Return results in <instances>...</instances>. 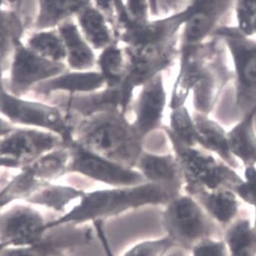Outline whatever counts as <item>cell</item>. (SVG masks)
<instances>
[{
    "mask_svg": "<svg viewBox=\"0 0 256 256\" xmlns=\"http://www.w3.org/2000/svg\"><path fill=\"white\" fill-rule=\"evenodd\" d=\"M180 194L168 186L149 182L134 186L86 191L65 214L48 222L46 229L48 231L66 224L98 223L143 208L165 206Z\"/></svg>",
    "mask_w": 256,
    "mask_h": 256,
    "instance_id": "obj_1",
    "label": "cell"
},
{
    "mask_svg": "<svg viewBox=\"0 0 256 256\" xmlns=\"http://www.w3.org/2000/svg\"><path fill=\"white\" fill-rule=\"evenodd\" d=\"M72 138L86 150L131 169L143 152L142 137L119 108L77 120Z\"/></svg>",
    "mask_w": 256,
    "mask_h": 256,
    "instance_id": "obj_2",
    "label": "cell"
},
{
    "mask_svg": "<svg viewBox=\"0 0 256 256\" xmlns=\"http://www.w3.org/2000/svg\"><path fill=\"white\" fill-rule=\"evenodd\" d=\"M164 128L169 136L174 155L180 166L186 194L192 196L198 192L220 188L234 191L236 186L244 182L235 169L222 159L216 158L200 146L182 144Z\"/></svg>",
    "mask_w": 256,
    "mask_h": 256,
    "instance_id": "obj_3",
    "label": "cell"
},
{
    "mask_svg": "<svg viewBox=\"0 0 256 256\" xmlns=\"http://www.w3.org/2000/svg\"><path fill=\"white\" fill-rule=\"evenodd\" d=\"M214 36L223 42L232 60L234 105L242 118L256 106V38L244 34L235 26L219 28Z\"/></svg>",
    "mask_w": 256,
    "mask_h": 256,
    "instance_id": "obj_4",
    "label": "cell"
},
{
    "mask_svg": "<svg viewBox=\"0 0 256 256\" xmlns=\"http://www.w3.org/2000/svg\"><path fill=\"white\" fill-rule=\"evenodd\" d=\"M0 116L13 125L40 128L60 134L66 146L73 141V127L65 112L55 105L16 96L6 89L0 72Z\"/></svg>",
    "mask_w": 256,
    "mask_h": 256,
    "instance_id": "obj_5",
    "label": "cell"
},
{
    "mask_svg": "<svg viewBox=\"0 0 256 256\" xmlns=\"http://www.w3.org/2000/svg\"><path fill=\"white\" fill-rule=\"evenodd\" d=\"M162 212L164 228L177 247L192 248L206 239L209 224L203 208L192 196L180 194L165 204Z\"/></svg>",
    "mask_w": 256,
    "mask_h": 256,
    "instance_id": "obj_6",
    "label": "cell"
},
{
    "mask_svg": "<svg viewBox=\"0 0 256 256\" xmlns=\"http://www.w3.org/2000/svg\"><path fill=\"white\" fill-rule=\"evenodd\" d=\"M70 162L68 172H74L110 187H128L146 182L136 169L125 168L72 142L68 146Z\"/></svg>",
    "mask_w": 256,
    "mask_h": 256,
    "instance_id": "obj_7",
    "label": "cell"
},
{
    "mask_svg": "<svg viewBox=\"0 0 256 256\" xmlns=\"http://www.w3.org/2000/svg\"><path fill=\"white\" fill-rule=\"evenodd\" d=\"M235 0H192L190 17L182 30L181 48H194L213 36L216 29L234 26Z\"/></svg>",
    "mask_w": 256,
    "mask_h": 256,
    "instance_id": "obj_8",
    "label": "cell"
},
{
    "mask_svg": "<svg viewBox=\"0 0 256 256\" xmlns=\"http://www.w3.org/2000/svg\"><path fill=\"white\" fill-rule=\"evenodd\" d=\"M12 204L0 213V241L8 247L28 246L42 242L48 232L44 216L33 204Z\"/></svg>",
    "mask_w": 256,
    "mask_h": 256,
    "instance_id": "obj_9",
    "label": "cell"
},
{
    "mask_svg": "<svg viewBox=\"0 0 256 256\" xmlns=\"http://www.w3.org/2000/svg\"><path fill=\"white\" fill-rule=\"evenodd\" d=\"M66 146L60 134L48 130L16 127L0 138V156L28 164L42 155Z\"/></svg>",
    "mask_w": 256,
    "mask_h": 256,
    "instance_id": "obj_10",
    "label": "cell"
},
{
    "mask_svg": "<svg viewBox=\"0 0 256 256\" xmlns=\"http://www.w3.org/2000/svg\"><path fill=\"white\" fill-rule=\"evenodd\" d=\"M68 70L64 62H52L24 48H19L12 64L6 89L16 96H23L36 84Z\"/></svg>",
    "mask_w": 256,
    "mask_h": 256,
    "instance_id": "obj_11",
    "label": "cell"
},
{
    "mask_svg": "<svg viewBox=\"0 0 256 256\" xmlns=\"http://www.w3.org/2000/svg\"><path fill=\"white\" fill-rule=\"evenodd\" d=\"M166 103L164 80L163 73H160L142 86L140 95L128 110L132 109L134 120L132 122L142 138L162 127Z\"/></svg>",
    "mask_w": 256,
    "mask_h": 256,
    "instance_id": "obj_12",
    "label": "cell"
},
{
    "mask_svg": "<svg viewBox=\"0 0 256 256\" xmlns=\"http://www.w3.org/2000/svg\"><path fill=\"white\" fill-rule=\"evenodd\" d=\"M106 87L103 76L98 70L90 71H72L67 70L60 76L50 80L42 82L35 86L30 90L36 96H40L43 100L55 94L88 93L96 92ZM46 100L44 102H46Z\"/></svg>",
    "mask_w": 256,
    "mask_h": 256,
    "instance_id": "obj_13",
    "label": "cell"
},
{
    "mask_svg": "<svg viewBox=\"0 0 256 256\" xmlns=\"http://www.w3.org/2000/svg\"><path fill=\"white\" fill-rule=\"evenodd\" d=\"M136 169L146 182L164 184L179 193L184 190L182 171L174 153L154 154L143 150Z\"/></svg>",
    "mask_w": 256,
    "mask_h": 256,
    "instance_id": "obj_14",
    "label": "cell"
},
{
    "mask_svg": "<svg viewBox=\"0 0 256 256\" xmlns=\"http://www.w3.org/2000/svg\"><path fill=\"white\" fill-rule=\"evenodd\" d=\"M192 118L200 136L198 146L214 154L234 169L238 168L236 159L230 150L228 132L219 122L210 119L208 115L194 112Z\"/></svg>",
    "mask_w": 256,
    "mask_h": 256,
    "instance_id": "obj_15",
    "label": "cell"
},
{
    "mask_svg": "<svg viewBox=\"0 0 256 256\" xmlns=\"http://www.w3.org/2000/svg\"><path fill=\"white\" fill-rule=\"evenodd\" d=\"M60 33L66 49V65L68 70H93L96 66V56L78 24L72 21L66 22L60 28Z\"/></svg>",
    "mask_w": 256,
    "mask_h": 256,
    "instance_id": "obj_16",
    "label": "cell"
},
{
    "mask_svg": "<svg viewBox=\"0 0 256 256\" xmlns=\"http://www.w3.org/2000/svg\"><path fill=\"white\" fill-rule=\"evenodd\" d=\"M256 106H254L228 132L231 154L236 159L240 160L245 168L256 164Z\"/></svg>",
    "mask_w": 256,
    "mask_h": 256,
    "instance_id": "obj_17",
    "label": "cell"
},
{
    "mask_svg": "<svg viewBox=\"0 0 256 256\" xmlns=\"http://www.w3.org/2000/svg\"><path fill=\"white\" fill-rule=\"evenodd\" d=\"M78 26L94 50H103L115 43L106 16L98 7L90 5L77 14Z\"/></svg>",
    "mask_w": 256,
    "mask_h": 256,
    "instance_id": "obj_18",
    "label": "cell"
},
{
    "mask_svg": "<svg viewBox=\"0 0 256 256\" xmlns=\"http://www.w3.org/2000/svg\"><path fill=\"white\" fill-rule=\"evenodd\" d=\"M86 191L70 185L48 182L38 188L26 200L33 206H40L52 212L60 213L67 212L68 206L74 201H78Z\"/></svg>",
    "mask_w": 256,
    "mask_h": 256,
    "instance_id": "obj_19",
    "label": "cell"
},
{
    "mask_svg": "<svg viewBox=\"0 0 256 256\" xmlns=\"http://www.w3.org/2000/svg\"><path fill=\"white\" fill-rule=\"evenodd\" d=\"M45 184L48 182L40 180L30 166L26 165L0 190V210L19 200L26 201Z\"/></svg>",
    "mask_w": 256,
    "mask_h": 256,
    "instance_id": "obj_20",
    "label": "cell"
},
{
    "mask_svg": "<svg viewBox=\"0 0 256 256\" xmlns=\"http://www.w3.org/2000/svg\"><path fill=\"white\" fill-rule=\"evenodd\" d=\"M192 197L213 218L222 223L230 222L238 212V200L230 188L198 192Z\"/></svg>",
    "mask_w": 256,
    "mask_h": 256,
    "instance_id": "obj_21",
    "label": "cell"
},
{
    "mask_svg": "<svg viewBox=\"0 0 256 256\" xmlns=\"http://www.w3.org/2000/svg\"><path fill=\"white\" fill-rule=\"evenodd\" d=\"M98 71L108 88H120L127 71V58L124 48L116 42L102 50L96 58Z\"/></svg>",
    "mask_w": 256,
    "mask_h": 256,
    "instance_id": "obj_22",
    "label": "cell"
},
{
    "mask_svg": "<svg viewBox=\"0 0 256 256\" xmlns=\"http://www.w3.org/2000/svg\"><path fill=\"white\" fill-rule=\"evenodd\" d=\"M70 162V148L62 146L42 155L28 165L40 180L50 182L68 174Z\"/></svg>",
    "mask_w": 256,
    "mask_h": 256,
    "instance_id": "obj_23",
    "label": "cell"
},
{
    "mask_svg": "<svg viewBox=\"0 0 256 256\" xmlns=\"http://www.w3.org/2000/svg\"><path fill=\"white\" fill-rule=\"evenodd\" d=\"M166 131L177 141L188 146H198L200 136L196 130L192 115L184 106L171 110L170 126Z\"/></svg>",
    "mask_w": 256,
    "mask_h": 256,
    "instance_id": "obj_24",
    "label": "cell"
},
{
    "mask_svg": "<svg viewBox=\"0 0 256 256\" xmlns=\"http://www.w3.org/2000/svg\"><path fill=\"white\" fill-rule=\"evenodd\" d=\"M30 45L32 51L43 58L52 62L66 61V49L60 35L54 33L40 34L32 38Z\"/></svg>",
    "mask_w": 256,
    "mask_h": 256,
    "instance_id": "obj_25",
    "label": "cell"
},
{
    "mask_svg": "<svg viewBox=\"0 0 256 256\" xmlns=\"http://www.w3.org/2000/svg\"><path fill=\"white\" fill-rule=\"evenodd\" d=\"M92 0H43L44 20L48 24H55L92 5Z\"/></svg>",
    "mask_w": 256,
    "mask_h": 256,
    "instance_id": "obj_26",
    "label": "cell"
},
{
    "mask_svg": "<svg viewBox=\"0 0 256 256\" xmlns=\"http://www.w3.org/2000/svg\"><path fill=\"white\" fill-rule=\"evenodd\" d=\"M176 244L166 236L158 239L146 240L137 242L122 256H166Z\"/></svg>",
    "mask_w": 256,
    "mask_h": 256,
    "instance_id": "obj_27",
    "label": "cell"
},
{
    "mask_svg": "<svg viewBox=\"0 0 256 256\" xmlns=\"http://www.w3.org/2000/svg\"><path fill=\"white\" fill-rule=\"evenodd\" d=\"M252 241L251 229L246 220L236 224L228 234V242L232 256H250Z\"/></svg>",
    "mask_w": 256,
    "mask_h": 256,
    "instance_id": "obj_28",
    "label": "cell"
},
{
    "mask_svg": "<svg viewBox=\"0 0 256 256\" xmlns=\"http://www.w3.org/2000/svg\"><path fill=\"white\" fill-rule=\"evenodd\" d=\"M125 14L118 26L120 30L133 26H140L148 22L149 4L148 0H126L124 4Z\"/></svg>",
    "mask_w": 256,
    "mask_h": 256,
    "instance_id": "obj_29",
    "label": "cell"
},
{
    "mask_svg": "<svg viewBox=\"0 0 256 256\" xmlns=\"http://www.w3.org/2000/svg\"><path fill=\"white\" fill-rule=\"evenodd\" d=\"M143 150L154 154L174 153L172 143L164 126L153 130L142 138Z\"/></svg>",
    "mask_w": 256,
    "mask_h": 256,
    "instance_id": "obj_30",
    "label": "cell"
},
{
    "mask_svg": "<svg viewBox=\"0 0 256 256\" xmlns=\"http://www.w3.org/2000/svg\"><path fill=\"white\" fill-rule=\"evenodd\" d=\"M256 18V0H235L234 19L236 27L250 36L252 24Z\"/></svg>",
    "mask_w": 256,
    "mask_h": 256,
    "instance_id": "obj_31",
    "label": "cell"
},
{
    "mask_svg": "<svg viewBox=\"0 0 256 256\" xmlns=\"http://www.w3.org/2000/svg\"><path fill=\"white\" fill-rule=\"evenodd\" d=\"M234 191L240 197L254 206L256 213V168L246 166L244 172V182L234 188Z\"/></svg>",
    "mask_w": 256,
    "mask_h": 256,
    "instance_id": "obj_32",
    "label": "cell"
},
{
    "mask_svg": "<svg viewBox=\"0 0 256 256\" xmlns=\"http://www.w3.org/2000/svg\"><path fill=\"white\" fill-rule=\"evenodd\" d=\"M192 256H226L223 244L204 239L192 248Z\"/></svg>",
    "mask_w": 256,
    "mask_h": 256,
    "instance_id": "obj_33",
    "label": "cell"
},
{
    "mask_svg": "<svg viewBox=\"0 0 256 256\" xmlns=\"http://www.w3.org/2000/svg\"><path fill=\"white\" fill-rule=\"evenodd\" d=\"M96 7L109 16H112L114 12L117 16L124 10V0H96Z\"/></svg>",
    "mask_w": 256,
    "mask_h": 256,
    "instance_id": "obj_34",
    "label": "cell"
},
{
    "mask_svg": "<svg viewBox=\"0 0 256 256\" xmlns=\"http://www.w3.org/2000/svg\"><path fill=\"white\" fill-rule=\"evenodd\" d=\"M16 127L18 126L13 125L4 116H0V138L4 137L6 134H8Z\"/></svg>",
    "mask_w": 256,
    "mask_h": 256,
    "instance_id": "obj_35",
    "label": "cell"
},
{
    "mask_svg": "<svg viewBox=\"0 0 256 256\" xmlns=\"http://www.w3.org/2000/svg\"><path fill=\"white\" fill-rule=\"evenodd\" d=\"M149 4L150 12L153 16H158L160 12L159 10V0H148Z\"/></svg>",
    "mask_w": 256,
    "mask_h": 256,
    "instance_id": "obj_36",
    "label": "cell"
},
{
    "mask_svg": "<svg viewBox=\"0 0 256 256\" xmlns=\"http://www.w3.org/2000/svg\"><path fill=\"white\" fill-rule=\"evenodd\" d=\"M8 246L7 244H6L5 242H2V241H0V252L2 251V250H5L6 248H7Z\"/></svg>",
    "mask_w": 256,
    "mask_h": 256,
    "instance_id": "obj_37",
    "label": "cell"
},
{
    "mask_svg": "<svg viewBox=\"0 0 256 256\" xmlns=\"http://www.w3.org/2000/svg\"><path fill=\"white\" fill-rule=\"evenodd\" d=\"M66 256V254H64V252H60L56 253L55 254H54V256Z\"/></svg>",
    "mask_w": 256,
    "mask_h": 256,
    "instance_id": "obj_38",
    "label": "cell"
},
{
    "mask_svg": "<svg viewBox=\"0 0 256 256\" xmlns=\"http://www.w3.org/2000/svg\"><path fill=\"white\" fill-rule=\"evenodd\" d=\"M0 44H1V38H0Z\"/></svg>",
    "mask_w": 256,
    "mask_h": 256,
    "instance_id": "obj_39",
    "label": "cell"
}]
</instances>
